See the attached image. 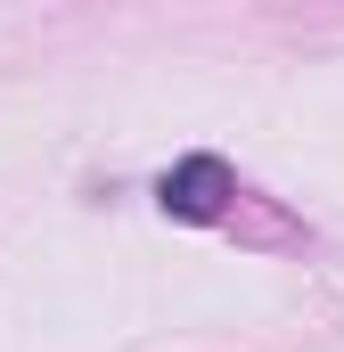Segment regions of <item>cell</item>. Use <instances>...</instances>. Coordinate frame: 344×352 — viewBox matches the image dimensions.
Returning a JSON list of instances; mask_svg holds the SVG:
<instances>
[{
	"instance_id": "cell-1",
	"label": "cell",
	"mask_w": 344,
	"mask_h": 352,
	"mask_svg": "<svg viewBox=\"0 0 344 352\" xmlns=\"http://www.w3.org/2000/svg\"><path fill=\"white\" fill-rule=\"evenodd\" d=\"M230 197H238V180H230L222 156H180V164L156 180V205H164L172 221H222Z\"/></svg>"
}]
</instances>
